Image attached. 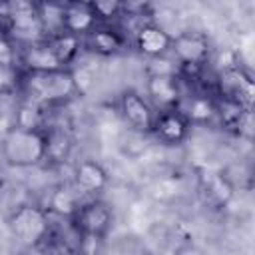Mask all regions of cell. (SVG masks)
Instances as JSON below:
<instances>
[{"instance_id": "cell-1", "label": "cell", "mask_w": 255, "mask_h": 255, "mask_svg": "<svg viewBox=\"0 0 255 255\" xmlns=\"http://www.w3.org/2000/svg\"><path fill=\"white\" fill-rule=\"evenodd\" d=\"M24 100L36 102L42 108L62 104L70 100L78 88L74 80V72L70 68L56 70V72H44V74H24L22 78V88Z\"/></svg>"}, {"instance_id": "cell-2", "label": "cell", "mask_w": 255, "mask_h": 255, "mask_svg": "<svg viewBox=\"0 0 255 255\" xmlns=\"http://www.w3.org/2000/svg\"><path fill=\"white\" fill-rule=\"evenodd\" d=\"M0 153L12 167H34L46 161V131L12 126L2 137Z\"/></svg>"}, {"instance_id": "cell-3", "label": "cell", "mask_w": 255, "mask_h": 255, "mask_svg": "<svg viewBox=\"0 0 255 255\" xmlns=\"http://www.w3.org/2000/svg\"><path fill=\"white\" fill-rule=\"evenodd\" d=\"M2 18H4V34L10 36V40L18 46H30L36 42L46 40L44 26L38 16V8L32 2H10L2 6Z\"/></svg>"}, {"instance_id": "cell-4", "label": "cell", "mask_w": 255, "mask_h": 255, "mask_svg": "<svg viewBox=\"0 0 255 255\" xmlns=\"http://www.w3.org/2000/svg\"><path fill=\"white\" fill-rule=\"evenodd\" d=\"M10 231L24 247H38L50 233L48 209L38 205H20L10 215Z\"/></svg>"}, {"instance_id": "cell-5", "label": "cell", "mask_w": 255, "mask_h": 255, "mask_svg": "<svg viewBox=\"0 0 255 255\" xmlns=\"http://www.w3.org/2000/svg\"><path fill=\"white\" fill-rule=\"evenodd\" d=\"M118 108H120V116L131 129L141 131V133L153 131L157 110L151 106V102L145 98V94H141L137 90H126L120 96Z\"/></svg>"}, {"instance_id": "cell-6", "label": "cell", "mask_w": 255, "mask_h": 255, "mask_svg": "<svg viewBox=\"0 0 255 255\" xmlns=\"http://www.w3.org/2000/svg\"><path fill=\"white\" fill-rule=\"evenodd\" d=\"M171 54L181 68H203L211 58V48L205 36L195 32H183L173 38Z\"/></svg>"}, {"instance_id": "cell-7", "label": "cell", "mask_w": 255, "mask_h": 255, "mask_svg": "<svg viewBox=\"0 0 255 255\" xmlns=\"http://www.w3.org/2000/svg\"><path fill=\"white\" fill-rule=\"evenodd\" d=\"M74 223L82 235L102 239L112 227V209L100 199L84 201L74 215Z\"/></svg>"}, {"instance_id": "cell-8", "label": "cell", "mask_w": 255, "mask_h": 255, "mask_svg": "<svg viewBox=\"0 0 255 255\" xmlns=\"http://www.w3.org/2000/svg\"><path fill=\"white\" fill-rule=\"evenodd\" d=\"M145 98L157 112L177 110L183 102L179 76H149L145 84Z\"/></svg>"}, {"instance_id": "cell-9", "label": "cell", "mask_w": 255, "mask_h": 255, "mask_svg": "<svg viewBox=\"0 0 255 255\" xmlns=\"http://www.w3.org/2000/svg\"><path fill=\"white\" fill-rule=\"evenodd\" d=\"M18 66L24 74H44V72L64 70V66L58 62L56 54L52 52L48 40H42V42L20 48Z\"/></svg>"}, {"instance_id": "cell-10", "label": "cell", "mask_w": 255, "mask_h": 255, "mask_svg": "<svg viewBox=\"0 0 255 255\" xmlns=\"http://www.w3.org/2000/svg\"><path fill=\"white\" fill-rule=\"evenodd\" d=\"M171 42H173V36L153 22L141 24L133 34L135 48L143 56H147L149 60L159 58V56H167L171 52Z\"/></svg>"}, {"instance_id": "cell-11", "label": "cell", "mask_w": 255, "mask_h": 255, "mask_svg": "<svg viewBox=\"0 0 255 255\" xmlns=\"http://www.w3.org/2000/svg\"><path fill=\"white\" fill-rule=\"evenodd\" d=\"M219 90L223 98L239 102L245 110H251L253 104V80L239 66L219 72Z\"/></svg>"}, {"instance_id": "cell-12", "label": "cell", "mask_w": 255, "mask_h": 255, "mask_svg": "<svg viewBox=\"0 0 255 255\" xmlns=\"http://www.w3.org/2000/svg\"><path fill=\"white\" fill-rule=\"evenodd\" d=\"M96 26H100L92 2H66L64 4V32L78 38H86Z\"/></svg>"}, {"instance_id": "cell-13", "label": "cell", "mask_w": 255, "mask_h": 255, "mask_svg": "<svg viewBox=\"0 0 255 255\" xmlns=\"http://www.w3.org/2000/svg\"><path fill=\"white\" fill-rule=\"evenodd\" d=\"M187 131H189V122L179 110L157 112L151 133H155L163 143H171V145L181 143L187 137Z\"/></svg>"}, {"instance_id": "cell-14", "label": "cell", "mask_w": 255, "mask_h": 255, "mask_svg": "<svg viewBox=\"0 0 255 255\" xmlns=\"http://www.w3.org/2000/svg\"><path fill=\"white\" fill-rule=\"evenodd\" d=\"M72 185L82 195H96L108 185V173L98 161L84 159L74 169V183Z\"/></svg>"}, {"instance_id": "cell-15", "label": "cell", "mask_w": 255, "mask_h": 255, "mask_svg": "<svg viewBox=\"0 0 255 255\" xmlns=\"http://www.w3.org/2000/svg\"><path fill=\"white\" fill-rule=\"evenodd\" d=\"M82 44L88 46L96 54L112 56L124 48V36L116 28H112L110 24H100L86 38H82Z\"/></svg>"}, {"instance_id": "cell-16", "label": "cell", "mask_w": 255, "mask_h": 255, "mask_svg": "<svg viewBox=\"0 0 255 255\" xmlns=\"http://www.w3.org/2000/svg\"><path fill=\"white\" fill-rule=\"evenodd\" d=\"M80 191L74 185H60L56 187L48 197V213H56L60 217H72L78 213L80 205L84 203L80 199Z\"/></svg>"}, {"instance_id": "cell-17", "label": "cell", "mask_w": 255, "mask_h": 255, "mask_svg": "<svg viewBox=\"0 0 255 255\" xmlns=\"http://www.w3.org/2000/svg\"><path fill=\"white\" fill-rule=\"evenodd\" d=\"M46 40H48L52 52L56 54L58 62H60L64 68H68V66L78 58L80 48L84 46V44H82V38H78V36H74V34H68V32H60V34L50 36V38H46Z\"/></svg>"}, {"instance_id": "cell-18", "label": "cell", "mask_w": 255, "mask_h": 255, "mask_svg": "<svg viewBox=\"0 0 255 255\" xmlns=\"http://www.w3.org/2000/svg\"><path fill=\"white\" fill-rule=\"evenodd\" d=\"M177 110L185 116L189 124H205L215 118V102L207 96H189L185 104H179Z\"/></svg>"}, {"instance_id": "cell-19", "label": "cell", "mask_w": 255, "mask_h": 255, "mask_svg": "<svg viewBox=\"0 0 255 255\" xmlns=\"http://www.w3.org/2000/svg\"><path fill=\"white\" fill-rule=\"evenodd\" d=\"M46 131V159L64 161L72 151V139L64 129H44Z\"/></svg>"}, {"instance_id": "cell-20", "label": "cell", "mask_w": 255, "mask_h": 255, "mask_svg": "<svg viewBox=\"0 0 255 255\" xmlns=\"http://www.w3.org/2000/svg\"><path fill=\"white\" fill-rule=\"evenodd\" d=\"M36 8H38L40 22L44 26L46 38L64 32V4L44 2V4H36Z\"/></svg>"}, {"instance_id": "cell-21", "label": "cell", "mask_w": 255, "mask_h": 255, "mask_svg": "<svg viewBox=\"0 0 255 255\" xmlns=\"http://www.w3.org/2000/svg\"><path fill=\"white\" fill-rule=\"evenodd\" d=\"M44 110L40 104L36 102H30V100H24L18 110H16V124L18 128H24V129H44L42 124H44Z\"/></svg>"}, {"instance_id": "cell-22", "label": "cell", "mask_w": 255, "mask_h": 255, "mask_svg": "<svg viewBox=\"0 0 255 255\" xmlns=\"http://www.w3.org/2000/svg\"><path fill=\"white\" fill-rule=\"evenodd\" d=\"M24 72L18 66L0 64V94H14L22 88Z\"/></svg>"}, {"instance_id": "cell-23", "label": "cell", "mask_w": 255, "mask_h": 255, "mask_svg": "<svg viewBox=\"0 0 255 255\" xmlns=\"http://www.w3.org/2000/svg\"><path fill=\"white\" fill-rule=\"evenodd\" d=\"M92 8L100 24H108L110 20L124 16V4L116 0H98V2H92Z\"/></svg>"}, {"instance_id": "cell-24", "label": "cell", "mask_w": 255, "mask_h": 255, "mask_svg": "<svg viewBox=\"0 0 255 255\" xmlns=\"http://www.w3.org/2000/svg\"><path fill=\"white\" fill-rule=\"evenodd\" d=\"M207 195H209L217 205H223V203H227V201L231 199L233 187H231V183H229L225 177L215 175V177H211L209 183H207Z\"/></svg>"}, {"instance_id": "cell-25", "label": "cell", "mask_w": 255, "mask_h": 255, "mask_svg": "<svg viewBox=\"0 0 255 255\" xmlns=\"http://www.w3.org/2000/svg\"><path fill=\"white\" fill-rule=\"evenodd\" d=\"M18 56H20V48L10 40L8 34L0 32V64L18 66Z\"/></svg>"}, {"instance_id": "cell-26", "label": "cell", "mask_w": 255, "mask_h": 255, "mask_svg": "<svg viewBox=\"0 0 255 255\" xmlns=\"http://www.w3.org/2000/svg\"><path fill=\"white\" fill-rule=\"evenodd\" d=\"M149 76H177V62L167 56L151 58L149 60Z\"/></svg>"}, {"instance_id": "cell-27", "label": "cell", "mask_w": 255, "mask_h": 255, "mask_svg": "<svg viewBox=\"0 0 255 255\" xmlns=\"http://www.w3.org/2000/svg\"><path fill=\"white\" fill-rule=\"evenodd\" d=\"M46 255H80L78 251H74V249H70V247H64V245H56V247H52Z\"/></svg>"}]
</instances>
